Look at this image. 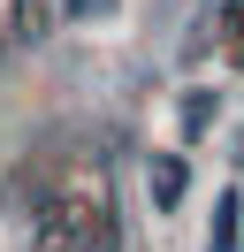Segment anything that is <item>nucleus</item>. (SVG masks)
I'll use <instances>...</instances> for the list:
<instances>
[{"mask_svg": "<svg viewBox=\"0 0 244 252\" xmlns=\"http://www.w3.org/2000/svg\"><path fill=\"white\" fill-rule=\"evenodd\" d=\"M237 221H244V199H237V191H221V206H214V237H206V252H237Z\"/></svg>", "mask_w": 244, "mask_h": 252, "instance_id": "nucleus-1", "label": "nucleus"}, {"mask_svg": "<svg viewBox=\"0 0 244 252\" xmlns=\"http://www.w3.org/2000/svg\"><path fill=\"white\" fill-rule=\"evenodd\" d=\"M183 138H206V123H214V115H221V99H214V92H183Z\"/></svg>", "mask_w": 244, "mask_h": 252, "instance_id": "nucleus-2", "label": "nucleus"}, {"mask_svg": "<svg viewBox=\"0 0 244 252\" xmlns=\"http://www.w3.org/2000/svg\"><path fill=\"white\" fill-rule=\"evenodd\" d=\"M183 176H191V168H183L176 153H168V160H152V206H176V199H183Z\"/></svg>", "mask_w": 244, "mask_h": 252, "instance_id": "nucleus-3", "label": "nucleus"}, {"mask_svg": "<svg viewBox=\"0 0 244 252\" xmlns=\"http://www.w3.org/2000/svg\"><path fill=\"white\" fill-rule=\"evenodd\" d=\"M115 0H61V16H76V23H99Z\"/></svg>", "mask_w": 244, "mask_h": 252, "instance_id": "nucleus-4", "label": "nucleus"}]
</instances>
